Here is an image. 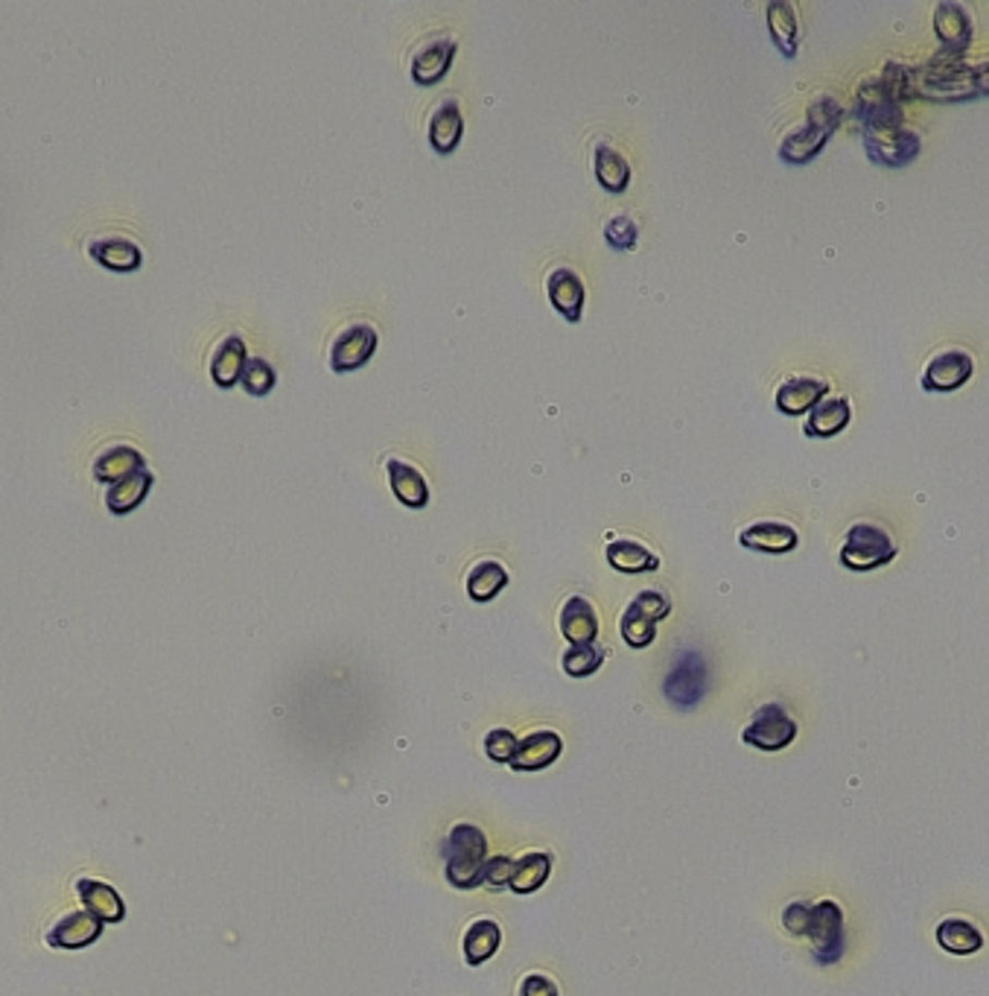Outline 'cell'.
Listing matches in <instances>:
<instances>
[{
  "mask_svg": "<svg viewBox=\"0 0 989 996\" xmlns=\"http://www.w3.org/2000/svg\"><path fill=\"white\" fill-rule=\"evenodd\" d=\"M911 94L931 100H969L978 97V64H966L961 56H937L935 62L911 71Z\"/></svg>",
  "mask_w": 989,
  "mask_h": 996,
  "instance_id": "1",
  "label": "cell"
},
{
  "mask_svg": "<svg viewBox=\"0 0 989 996\" xmlns=\"http://www.w3.org/2000/svg\"><path fill=\"white\" fill-rule=\"evenodd\" d=\"M841 102L829 94H820L806 111L803 126H797L794 132L785 135L780 147V158L789 165H806L811 158L827 147L829 135L841 126Z\"/></svg>",
  "mask_w": 989,
  "mask_h": 996,
  "instance_id": "2",
  "label": "cell"
},
{
  "mask_svg": "<svg viewBox=\"0 0 989 996\" xmlns=\"http://www.w3.org/2000/svg\"><path fill=\"white\" fill-rule=\"evenodd\" d=\"M488 839L479 827L473 824H455L450 833V857H447V879L450 886L476 888L485 883V865H488Z\"/></svg>",
  "mask_w": 989,
  "mask_h": 996,
  "instance_id": "3",
  "label": "cell"
},
{
  "mask_svg": "<svg viewBox=\"0 0 989 996\" xmlns=\"http://www.w3.org/2000/svg\"><path fill=\"white\" fill-rule=\"evenodd\" d=\"M899 552L896 540L890 538L884 526L872 521H862L850 526L841 547V564L850 570H876V567L893 561Z\"/></svg>",
  "mask_w": 989,
  "mask_h": 996,
  "instance_id": "4",
  "label": "cell"
},
{
  "mask_svg": "<svg viewBox=\"0 0 989 996\" xmlns=\"http://www.w3.org/2000/svg\"><path fill=\"white\" fill-rule=\"evenodd\" d=\"M672 614V599L663 591H643L631 599V605L619 620V631L631 649H645L657 637V622Z\"/></svg>",
  "mask_w": 989,
  "mask_h": 996,
  "instance_id": "5",
  "label": "cell"
},
{
  "mask_svg": "<svg viewBox=\"0 0 989 996\" xmlns=\"http://www.w3.org/2000/svg\"><path fill=\"white\" fill-rule=\"evenodd\" d=\"M806 938L817 964H835L844 956V912L835 900H820L808 914Z\"/></svg>",
  "mask_w": 989,
  "mask_h": 996,
  "instance_id": "6",
  "label": "cell"
},
{
  "mask_svg": "<svg viewBox=\"0 0 989 996\" xmlns=\"http://www.w3.org/2000/svg\"><path fill=\"white\" fill-rule=\"evenodd\" d=\"M709 669L704 664L698 652H683L681 658L674 660V667L669 669V676L663 681L666 699L681 707V710H692L698 707L704 693H707Z\"/></svg>",
  "mask_w": 989,
  "mask_h": 996,
  "instance_id": "7",
  "label": "cell"
},
{
  "mask_svg": "<svg viewBox=\"0 0 989 996\" xmlns=\"http://www.w3.org/2000/svg\"><path fill=\"white\" fill-rule=\"evenodd\" d=\"M742 740L759 751H782L797 740V722L780 704H765L754 716V722L742 731Z\"/></svg>",
  "mask_w": 989,
  "mask_h": 996,
  "instance_id": "8",
  "label": "cell"
},
{
  "mask_svg": "<svg viewBox=\"0 0 989 996\" xmlns=\"http://www.w3.org/2000/svg\"><path fill=\"white\" fill-rule=\"evenodd\" d=\"M377 345H380V333H377V328L368 325V321H354V325H347V328L333 339V348H330V368H333L337 375L354 372V368L365 366V363L374 357Z\"/></svg>",
  "mask_w": 989,
  "mask_h": 996,
  "instance_id": "9",
  "label": "cell"
},
{
  "mask_svg": "<svg viewBox=\"0 0 989 996\" xmlns=\"http://www.w3.org/2000/svg\"><path fill=\"white\" fill-rule=\"evenodd\" d=\"M975 375V357L963 348H949L931 357V363L926 366L923 375V386L928 392H954L963 384H969V377Z\"/></svg>",
  "mask_w": 989,
  "mask_h": 996,
  "instance_id": "10",
  "label": "cell"
},
{
  "mask_svg": "<svg viewBox=\"0 0 989 996\" xmlns=\"http://www.w3.org/2000/svg\"><path fill=\"white\" fill-rule=\"evenodd\" d=\"M935 33L945 45V56L966 53L975 36V24H972L969 10L957 3V0H943L935 10Z\"/></svg>",
  "mask_w": 989,
  "mask_h": 996,
  "instance_id": "11",
  "label": "cell"
},
{
  "mask_svg": "<svg viewBox=\"0 0 989 996\" xmlns=\"http://www.w3.org/2000/svg\"><path fill=\"white\" fill-rule=\"evenodd\" d=\"M102 930L106 923L91 912H71L53 923V930L47 933V944L53 950H85L100 938Z\"/></svg>",
  "mask_w": 989,
  "mask_h": 996,
  "instance_id": "12",
  "label": "cell"
},
{
  "mask_svg": "<svg viewBox=\"0 0 989 996\" xmlns=\"http://www.w3.org/2000/svg\"><path fill=\"white\" fill-rule=\"evenodd\" d=\"M546 293L549 302L554 304V311L561 313L566 321H578L584 313V302H587V290H584L582 275L570 269V266H558L546 278Z\"/></svg>",
  "mask_w": 989,
  "mask_h": 996,
  "instance_id": "13",
  "label": "cell"
},
{
  "mask_svg": "<svg viewBox=\"0 0 989 996\" xmlns=\"http://www.w3.org/2000/svg\"><path fill=\"white\" fill-rule=\"evenodd\" d=\"M829 394V380L827 377L815 375H794L789 380H782L777 389V410L785 415H803L815 406L817 401H823Z\"/></svg>",
  "mask_w": 989,
  "mask_h": 996,
  "instance_id": "14",
  "label": "cell"
},
{
  "mask_svg": "<svg viewBox=\"0 0 989 996\" xmlns=\"http://www.w3.org/2000/svg\"><path fill=\"white\" fill-rule=\"evenodd\" d=\"M455 59V41L453 38H432L427 45H420L412 56V80L418 85H436L438 80H444L450 64Z\"/></svg>",
  "mask_w": 989,
  "mask_h": 996,
  "instance_id": "15",
  "label": "cell"
},
{
  "mask_svg": "<svg viewBox=\"0 0 989 996\" xmlns=\"http://www.w3.org/2000/svg\"><path fill=\"white\" fill-rule=\"evenodd\" d=\"M563 740L554 731H535L520 742L517 754L511 760L514 772H540L549 768L554 760L561 757Z\"/></svg>",
  "mask_w": 989,
  "mask_h": 996,
  "instance_id": "16",
  "label": "cell"
},
{
  "mask_svg": "<svg viewBox=\"0 0 989 996\" xmlns=\"http://www.w3.org/2000/svg\"><path fill=\"white\" fill-rule=\"evenodd\" d=\"M76 891H80L85 912H91L102 923H120L126 918V903L120 900L118 888H111L109 883L82 877L76 879Z\"/></svg>",
  "mask_w": 989,
  "mask_h": 996,
  "instance_id": "17",
  "label": "cell"
},
{
  "mask_svg": "<svg viewBox=\"0 0 989 996\" xmlns=\"http://www.w3.org/2000/svg\"><path fill=\"white\" fill-rule=\"evenodd\" d=\"M853 418V406H850V398L844 394H835V398H823V401H817L811 410H808V421L803 424V430L806 436H815V439H829V436H835L850 424Z\"/></svg>",
  "mask_w": 989,
  "mask_h": 996,
  "instance_id": "18",
  "label": "cell"
},
{
  "mask_svg": "<svg viewBox=\"0 0 989 996\" xmlns=\"http://www.w3.org/2000/svg\"><path fill=\"white\" fill-rule=\"evenodd\" d=\"M561 634L570 640L572 646H584V643H596L599 637V617L593 603L584 596H570L561 608Z\"/></svg>",
  "mask_w": 989,
  "mask_h": 996,
  "instance_id": "19",
  "label": "cell"
},
{
  "mask_svg": "<svg viewBox=\"0 0 989 996\" xmlns=\"http://www.w3.org/2000/svg\"><path fill=\"white\" fill-rule=\"evenodd\" d=\"M738 540H742V547L759 549V552H791L799 544V535L789 523L759 521L742 530Z\"/></svg>",
  "mask_w": 989,
  "mask_h": 996,
  "instance_id": "20",
  "label": "cell"
},
{
  "mask_svg": "<svg viewBox=\"0 0 989 996\" xmlns=\"http://www.w3.org/2000/svg\"><path fill=\"white\" fill-rule=\"evenodd\" d=\"M389 483L391 491L400 503L408 509H424L429 503V485L418 467L408 465L403 459H389Z\"/></svg>",
  "mask_w": 989,
  "mask_h": 996,
  "instance_id": "21",
  "label": "cell"
},
{
  "mask_svg": "<svg viewBox=\"0 0 989 996\" xmlns=\"http://www.w3.org/2000/svg\"><path fill=\"white\" fill-rule=\"evenodd\" d=\"M464 132V118L462 109H459V102L455 100H444L432 111V118H429V144L436 153L447 156V153H453L459 147V141H462Z\"/></svg>",
  "mask_w": 989,
  "mask_h": 996,
  "instance_id": "22",
  "label": "cell"
},
{
  "mask_svg": "<svg viewBox=\"0 0 989 996\" xmlns=\"http://www.w3.org/2000/svg\"><path fill=\"white\" fill-rule=\"evenodd\" d=\"M245 342L240 333H231L217 345L213 351V357H210V377H213V384L217 386H234L240 377H243L245 368Z\"/></svg>",
  "mask_w": 989,
  "mask_h": 996,
  "instance_id": "23",
  "label": "cell"
},
{
  "mask_svg": "<svg viewBox=\"0 0 989 996\" xmlns=\"http://www.w3.org/2000/svg\"><path fill=\"white\" fill-rule=\"evenodd\" d=\"M91 255L97 257L102 266L118 269V272H132V269H137L141 260H144L141 246H137L135 240L118 238V234H102V238L94 240Z\"/></svg>",
  "mask_w": 989,
  "mask_h": 996,
  "instance_id": "24",
  "label": "cell"
},
{
  "mask_svg": "<svg viewBox=\"0 0 989 996\" xmlns=\"http://www.w3.org/2000/svg\"><path fill=\"white\" fill-rule=\"evenodd\" d=\"M152 471L146 465H141L137 471H132V474H126L123 479H118V483H111V491L106 494V503H109L111 512H129V509H135V506L144 500L146 491L152 488Z\"/></svg>",
  "mask_w": 989,
  "mask_h": 996,
  "instance_id": "25",
  "label": "cell"
},
{
  "mask_svg": "<svg viewBox=\"0 0 989 996\" xmlns=\"http://www.w3.org/2000/svg\"><path fill=\"white\" fill-rule=\"evenodd\" d=\"M608 561L610 567H616L619 573H651V570H660V558L654 556L648 547H643L639 540L631 538L610 540Z\"/></svg>",
  "mask_w": 989,
  "mask_h": 996,
  "instance_id": "26",
  "label": "cell"
},
{
  "mask_svg": "<svg viewBox=\"0 0 989 996\" xmlns=\"http://www.w3.org/2000/svg\"><path fill=\"white\" fill-rule=\"evenodd\" d=\"M596 179L601 187L610 193H625L631 184V165L616 147H610L608 141L596 144Z\"/></svg>",
  "mask_w": 989,
  "mask_h": 996,
  "instance_id": "27",
  "label": "cell"
},
{
  "mask_svg": "<svg viewBox=\"0 0 989 996\" xmlns=\"http://www.w3.org/2000/svg\"><path fill=\"white\" fill-rule=\"evenodd\" d=\"M768 29H771L773 41L780 47V53L794 59V56H797L799 24L797 10L791 7L789 0H773V3H768Z\"/></svg>",
  "mask_w": 989,
  "mask_h": 996,
  "instance_id": "28",
  "label": "cell"
},
{
  "mask_svg": "<svg viewBox=\"0 0 989 996\" xmlns=\"http://www.w3.org/2000/svg\"><path fill=\"white\" fill-rule=\"evenodd\" d=\"M141 465H146L144 457H141V450L132 448V445H111L100 453V457L94 459V476L97 479H109V483H118L126 474L137 471Z\"/></svg>",
  "mask_w": 989,
  "mask_h": 996,
  "instance_id": "29",
  "label": "cell"
},
{
  "mask_svg": "<svg viewBox=\"0 0 989 996\" xmlns=\"http://www.w3.org/2000/svg\"><path fill=\"white\" fill-rule=\"evenodd\" d=\"M549 874H552V857L549 853H526L523 860L514 862L509 888L514 895H535L537 888L546 886Z\"/></svg>",
  "mask_w": 989,
  "mask_h": 996,
  "instance_id": "30",
  "label": "cell"
},
{
  "mask_svg": "<svg viewBox=\"0 0 989 996\" xmlns=\"http://www.w3.org/2000/svg\"><path fill=\"white\" fill-rule=\"evenodd\" d=\"M502 933H500V923L493 921H476L464 935V961L471 964V968H479L485 961L493 956V952L500 950Z\"/></svg>",
  "mask_w": 989,
  "mask_h": 996,
  "instance_id": "31",
  "label": "cell"
},
{
  "mask_svg": "<svg viewBox=\"0 0 989 996\" xmlns=\"http://www.w3.org/2000/svg\"><path fill=\"white\" fill-rule=\"evenodd\" d=\"M937 944H940L945 952H952V956H972V952H978L980 947H984V938H980V933L969 921H963V918H945V921L937 926Z\"/></svg>",
  "mask_w": 989,
  "mask_h": 996,
  "instance_id": "32",
  "label": "cell"
},
{
  "mask_svg": "<svg viewBox=\"0 0 989 996\" xmlns=\"http://www.w3.org/2000/svg\"><path fill=\"white\" fill-rule=\"evenodd\" d=\"M505 585H509V570L500 561H490V558L479 561L467 576V594H471L473 603H490Z\"/></svg>",
  "mask_w": 989,
  "mask_h": 996,
  "instance_id": "33",
  "label": "cell"
},
{
  "mask_svg": "<svg viewBox=\"0 0 989 996\" xmlns=\"http://www.w3.org/2000/svg\"><path fill=\"white\" fill-rule=\"evenodd\" d=\"M608 652L601 649L599 643H584V646H572L563 655V672L570 678H587L593 672H599V667L605 664Z\"/></svg>",
  "mask_w": 989,
  "mask_h": 996,
  "instance_id": "34",
  "label": "cell"
},
{
  "mask_svg": "<svg viewBox=\"0 0 989 996\" xmlns=\"http://www.w3.org/2000/svg\"><path fill=\"white\" fill-rule=\"evenodd\" d=\"M240 380H243L245 392L248 394H257V398H260V394H269L274 386L272 363L264 357H248L245 360L243 377H240Z\"/></svg>",
  "mask_w": 989,
  "mask_h": 996,
  "instance_id": "35",
  "label": "cell"
},
{
  "mask_svg": "<svg viewBox=\"0 0 989 996\" xmlns=\"http://www.w3.org/2000/svg\"><path fill=\"white\" fill-rule=\"evenodd\" d=\"M517 749L520 740L509 731V728H493V731L485 737V754H488L493 763H509L511 766V760H514Z\"/></svg>",
  "mask_w": 989,
  "mask_h": 996,
  "instance_id": "36",
  "label": "cell"
},
{
  "mask_svg": "<svg viewBox=\"0 0 989 996\" xmlns=\"http://www.w3.org/2000/svg\"><path fill=\"white\" fill-rule=\"evenodd\" d=\"M605 240H608L613 248L627 252V248H634L636 243H639V229H636V222L631 220V217H613V220H608V226H605Z\"/></svg>",
  "mask_w": 989,
  "mask_h": 996,
  "instance_id": "37",
  "label": "cell"
},
{
  "mask_svg": "<svg viewBox=\"0 0 989 996\" xmlns=\"http://www.w3.org/2000/svg\"><path fill=\"white\" fill-rule=\"evenodd\" d=\"M511 874H514V860H511V857H493V860H488V865H485V883H488L490 888H497V891L509 886Z\"/></svg>",
  "mask_w": 989,
  "mask_h": 996,
  "instance_id": "38",
  "label": "cell"
},
{
  "mask_svg": "<svg viewBox=\"0 0 989 996\" xmlns=\"http://www.w3.org/2000/svg\"><path fill=\"white\" fill-rule=\"evenodd\" d=\"M808 914H811V906L799 903L797 900V903H791L789 909L782 912V923H785V930H789L791 935H799V938H803L808 930Z\"/></svg>",
  "mask_w": 989,
  "mask_h": 996,
  "instance_id": "39",
  "label": "cell"
},
{
  "mask_svg": "<svg viewBox=\"0 0 989 996\" xmlns=\"http://www.w3.org/2000/svg\"><path fill=\"white\" fill-rule=\"evenodd\" d=\"M520 996H561V991H558V985H554L549 976H544V973H528V976L520 982Z\"/></svg>",
  "mask_w": 989,
  "mask_h": 996,
  "instance_id": "40",
  "label": "cell"
}]
</instances>
